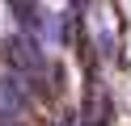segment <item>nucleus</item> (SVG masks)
Listing matches in <instances>:
<instances>
[{
	"mask_svg": "<svg viewBox=\"0 0 131 126\" xmlns=\"http://www.w3.org/2000/svg\"><path fill=\"white\" fill-rule=\"evenodd\" d=\"M4 59H9L13 67H17L21 76H30V80H42V50H38V38H26V34H13L9 42H4Z\"/></svg>",
	"mask_w": 131,
	"mask_h": 126,
	"instance_id": "1",
	"label": "nucleus"
},
{
	"mask_svg": "<svg viewBox=\"0 0 131 126\" xmlns=\"http://www.w3.org/2000/svg\"><path fill=\"white\" fill-rule=\"evenodd\" d=\"M21 109H26V92L17 80H0V126H17Z\"/></svg>",
	"mask_w": 131,
	"mask_h": 126,
	"instance_id": "2",
	"label": "nucleus"
}]
</instances>
